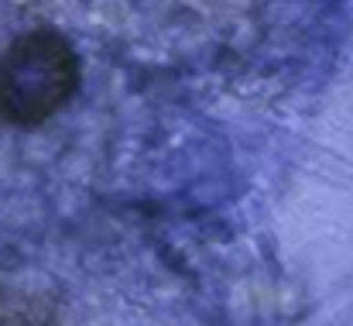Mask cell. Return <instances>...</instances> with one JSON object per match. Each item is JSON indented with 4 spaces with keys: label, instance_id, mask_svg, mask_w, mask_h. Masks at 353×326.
Wrapping results in <instances>:
<instances>
[{
    "label": "cell",
    "instance_id": "cell-1",
    "mask_svg": "<svg viewBox=\"0 0 353 326\" xmlns=\"http://www.w3.org/2000/svg\"><path fill=\"white\" fill-rule=\"evenodd\" d=\"M79 90L76 48L48 28L17 35L0 55V117L17 127H38L55 117Z\"/></svg>",
    "mask_w": 353,
    "mask_h": 326
}]
</instances>
